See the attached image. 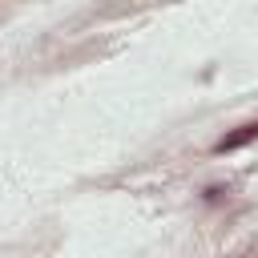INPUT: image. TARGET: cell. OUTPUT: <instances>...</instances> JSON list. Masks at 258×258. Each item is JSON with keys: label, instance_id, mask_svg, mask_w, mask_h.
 Returning a JSON list of instances; mask_svg holds the SVG:
<instances>
[{"label": "cell", "instance_id": "cell-1", "mask_svg": "<svg viewBox=\"0 0 258 258\" xmlns=\"http://www.w3.org/2000/svg\"><path fill=\"white\" fill-rule=\"evenodd\" d=\"M254 137H258V125H242L238 133L222 137V141H218L214 149H218V153H230V149H238V145H246V141H254Z\"/></svg>", "mask_w": 258, "mask_h": 258}]
</instances>
